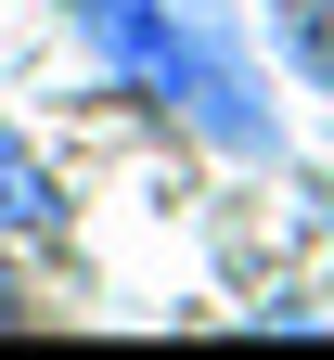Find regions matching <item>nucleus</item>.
Segmentation results:
<instances>
[{
  "label": "nucleus",
  "instance_id": "nucleus-3",
  "mask_svg": "<svg viewBox=\"0 0 334 360\" xmlns=\"http://www.w3.org/2000/svg\"><path fill=\"white\" fill-rule=\"evenodd\" d=\"M270 39L309 90H334V0H270Z\"/></svg>",
  "mask_w": 334,
  "mask_h": 360
},
{
  "label": "nucleus",
  "instance_id": "nucleus-1",
  "mask_svg": "<svg viewBox=\"0 0 334 360\" xmlns=\"http://www.w3.org/2000/svg\"><path fill=\"white\" fill-rule=\"evenodd\" d=\"M65 26H77V52L116 90L167 103L180 129H206L231 167H270L283 155V103H270L231 0H65Z\"/></svg>",
  "mask_w": 334,
  "mask_h": 360
},
{
  "label": "nucleus",
  "instance_id": "nucleus-4",
  "mask_svg": "<svg viewBox=\"0 0 334 360\" xmlns=\"http://www.w3.org/2000/svg\"><path fill=\"white\" fill-rule=\"evenodd\" d=\"M26 322V283H13V257H0V335H13Z\"/></svg>",
  "mask_w": 334,
  "mask_h": 360
},
{
  "label": "nucleus",
  "instance_id": "nucleus-2",
  "mask_svg": "<svg viewBox=\"0 0 334 360\" xmlns=\"http://www.w3.org/2000/svg\"><path fill=\"white\" fill-rule=\"evenodd\" d=\"M0 232H13V245H52L65 232V180L13 142V116H0Z\"/></svg>",
  "mask_w": 334,
  "mask_h": 360
}]
</instances>
